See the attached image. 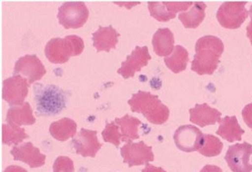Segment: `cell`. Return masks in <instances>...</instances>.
<instances>
[{"label": "cell", "instance_id": "6da1fadb", "mask_svg": "<svg viewBox=\"0 0 252 172\" xmlns=\"http://www.w3.org/2000/svg\"><path fill=\"white\" fill-rule=\"evenodd\" d=\"M196 55L192 61V71L198 75H212L218 68L224 45L220 38L206 35L196 42Z\"/></svg>", "mask_w": 252, "mask_h": 172}, {"label": "cell", "instance_id": "7a4b0ae2", "mask_svg": "<svg viewBox=\"0 0 252 172\" xmlns=\"http://www.w3.org/2000/svg\"><path fill=\"white\" fill-rule=\"evenodd\" d=\"M128 104L132 112L142 114L152 124L160 125L169 119V108L161 103L158 96L150 92H137L132 95Z\"/></svg>", "mask_w": 252, "mask_h": 172}, {"label": "cell", "instance_id": "3957f363", "mask_svg": "<svg viewBox=\"0 0 252 172\" xmlns=\"http://www.w3.org/2000/svg\"><path fill=\"white\" fill-rule=\"evenodd\" d=\"M37 113L41 116H53L60 114L65 109L68 96L55 85L37 84L33 89Z\"/></svg>", "mask_w": 252, "mask_h": 172}, {"label": "cell", "instance_id": "277c9868", "mask_svg": "<svg viewBox=\"0 0 252 172\" xmlns=\"http://www.w3.org/2000/svg\"><path fill=\"white\" fill-rule=\"evenodd\" d=\"M85 45L78 35H68L64 38H53L48 41L45 49L47 58L53 63H65L71 57L83 53Z\"/></svg>", "mask_w": 252, "mask_h": 172}, {"label": "cell", "instance_id": "5b68a950", "mask_svg": "<svg viewBox=\"0 0 252 172\" xmlns=\"http://www.w3.org/2000/svg\"><path fill=\"white\" fill-rule=\"evenodd\" d=\"M89 17V10L82 1H68L63 3L58 12V19L61 26L66 29H80L86 24Z\"/></svg>", "mask_w": 252, "mask_h": 172}, {"label": "cell", "instance_id": "8992f818", "mask_svg": "<svg viewBox=\"0 0 252 172\" xmlns=\"http://www.w3.org/2000/svg\"><path fill=\"white\" fill-rule=\"evenodd\" d=\"M247 2H224L217 12L218 23L225 29H236L244 23L248 16Z\"/></svg>", "mask_w": 252, "mask_h": 172}, {"label": "cell", "instance_id": "52a82bcc", "mask_svg": "<svg viewBox=\"0 0 252 172\" xmlns=\"http://www.w3.org/2000/svg\"><path fill=\"white\" fill-rule=\"evenodd\" d=\"M30 83L22 76H13L4 80L2 99L10 106H23L29 94Z\"/></svg>", "mask_w": 252, "mask_h": 172}, {"label": "cell", "instance_id": "ba28073f", "mask_svg": "<svg viewBox=\"0 0 252 172\" xmlns=\"http://www.w3.org/2000/svg\"><path fill=\"white\" fill-rule=\"evenodd\" d=\"M121 156L123 162L129 167L148 164L155 160V154L151 146L145 145L143 141L133 143L128 142L121 148Z\"/></svg>", "mask_w": 252, "mask_h": 172}, {"label": "cell", "instance_id": "9c48e42d", "mask_svg": "<svg viewBox=\"0 0 252 172\" xmlns=\"http://www.w3.org/2000/svg\"><path fill=\"white\" fill-rule=\"evenodd\" d=\"M177 147L185 152L198 151L201 148L204 135L199 129L193 125H184L179 127L174 135Z\"/></svg>", "mask_w": 252, "mask_h": 172}, {"label": "cell", "instance_id": "30bf717a", "mask_svg": "<svg viewBox=\"0 0 252 172\" xmlns=\"http://www.w3.org/2000/svg\"><path fill=\"white\" fill-rule=\"evenodd\" d=\"M252 154V145L247 142L235 144L228 148L225 160L233 172H252L249 158Z\"/></svg>", "mask_w": 252, "mask_h": 172}, {"label": "cell", "instance_id": "8fae6325", "mask_svg": "<svg viewBox=\"0 0 252 172\" xmlns=\"http://www.w3.org/2000/svg\"><path fill=\"white\" fill-rule=\"evenodd\" d=\"M46 68L35 55H28L20 57L14 66V76H24L28 78L30 85L39 81L46 75Z\"/></svg>", "mask_w": 252, "mask_h": 172}, {"label": "cell", "instance_id": "7c38bea8", "mask_svg": "<svg viewBox=\"0 0 252 172\" xmlns=\"http://www.w3.org/2000/svg\"><path fill=\"white\" fill-rule=\"evenodd\" d=\"M72 143L76 153L83 157H95L102 147L97 137V131L88 129H82L73 138Z\"/></svg>", "mask_w": 252, "mask_h": 172}, {"label": "cell", "instance_id": "4fadbf2b", "mask_svg": "<svg viewBox=\"0 0 252 172\" xmlns=\"http://www.w3.org/2000/svg\"><path fill=\"white\" fill-rule=\"evenodd\" d=\"M152 58L148 47H136L134 51L126 57L125 61L122 62L121 68L117 71L123 79H129L134 77L136 72H139L143 67L148 66L150 59Z\"/></svg>", "mask_w": 252, "mask_h": 172}, {"label": "cell", "instance_id": "5bb4252c", "mask_svg": "<svg viewBox=\"0 0 252 172\" xmlns=\"http://www.w3.org/2000/svg\"><path fill=\"white\" fill-rule=\"evenodd\" d=\"M11 155L16 161H23L31 168L44 166L46 163V155L40 153L39 149L32 145V142L14 146L11 149Z\"/></svg>", "mask_w": 252, "mask_h": 172}, {"label": "cell", "instance_id": "9a60e30c", "mask_svg": "<svg viewBox=\"0 0 252 172\" xmlns=\"http://www.w3.org/2000/svg\"><path fill=\"white\" fill-rule=\"evenodd\" d=\"M194 2H149V9L151 15L158 21L166 23L170 19L176 17L179 11L185 12L192 7Z\"/></svg>", "mask_w": 252, "mask_h": 172}, {"label": "cell", "instance_id": "2e32d148", "mask_svg": "<svg viewBox=\"0 0 252 172\" xmlns=\"http://www.w3.org/2000/svg\"><path fill=\"white\" fill-rule=\"evenodd\" d=\"M93 46L97 52H110L118 44L119 33L111 27H100L93 34Z\"/></svg>", "mask_w": 252, "mask_h": 172}, {"label": "cell", "instance_id": "e0dca14e", "mask_svg": "<svg viewBox=\"0 0 252 172\" xmlns=\"http://www.w3.org/2000/svg\"><path fill=\"white\" fill-rule=\"evenodd\" d=\"M190 121L201 127L214 125L221 121V113L207 104H198L190 109Z\"/></svg>", "mask_w": 252, "mask_h": 172}, {"label": "cell", "instance_id": "ac0fdd59", "mask_svg": "<svg viewBox=\"0 0 252 172\" xmlns=\"http://www.w3.org/2000/svg\"><path fill=\"white\" fill-rule=\"evenodd\" d=\"M6 122L9 125L23 126V125H33L35 118L33 116V110L30 103H25L23 106H15L7 111Z\"/></svg>", "mask_w": 252, "mask_h": 172}, {"label": "cell", "instance_id": "d6986e66", "mask_svg": "<svg viewBox=\"0 0 252 172\" xmlns=\"http://www.w3.org/2000/svg\"><path fill=\"white\" fill-rule=\"evenodd\" d=\"M175 38L173 32L169 29H159L154 34L153 47L155 53L159 57L170 56L175 47Z\"/></svg>", "mask_w": 252, "mask_h": 172}, {"label": "cell", "instance_id": "ffe728a7", "mask_svg": "<svg viewBox=\"0 0 252 172\" xmlns=\"http://www.w3.org/2000/svg\"><path fill=\"white\" fill-rule=\"evenodd\" d=\"M77 123L70 118H63L50 126L51 135L58 141H66L76 136Z\"/></svg>", "mask_w": 252, "mask_h": 172}, {"label": "cell", "instance_id": "44dd1931", "mask_svg": "<svg viewBox=\"0 0 252 172\" xmlns=\"http://www.w3.org/2000/svg\"><path fill=\"white\" fill-rule=\"evenodd\" d=\"M114 122L119 126L121 132V141L122 142H131L132 140L138 139V128L142 124L141 121L137 118L131 117L129 115H125L122 118H117Z\"/></svg>", "mask_w": 252, "mask_h": 172}, {"label": "cell", "instance_id": "7402d4cb", "mask_svg": "<svg viewBox=\"0 0 252 172\" xmlns=\"http://www.w3.org/2000/svg\"><path fill=\"white\" fill-rule=\"evenodd\" d=\"M244 131L238 124L236 117H225L220 121V126L217 134L228 142H234L241 140Z\"/></svg>", "mask_w": 252, "mask_h": 172}, {"label": "cell", "instance_id": "603a6c76", "mask_svg": "<svg viewBox=\"0 0 252 172\" xmlns=\"http://www.w3.org/2000/svg\"><path fill=\"white\" fill-rule=\"evenodd\" d=\"M206 4L203 2H194L190 10L181 12L179 19L187 29H197L205 18Z\"/></svg>", "mask_w": 252, "mask_h": 172}, {"label": "cell", "instance_id": "cb8c5ba5", "mask_svg": "<svg viewBox=\"0 0 252 172\" xmlns=\"http://www.w3.org/2000/svg\"><path fill=\"white\" fill-rule=\"evenodd\" d=\"M188 61H189L188 51L181 46H176L173 53L169 57H166L164 58L166 67L176 74L186 70Z\"/></svg>", "mask_w": 252, "mask_h": 172}, {"label": "cell", "instance_id": "d4e9b609", "mask_svg": "<svg viewBox=\"0 0 252 172\" xmlns=\"http://www.w3.org/2000/svg\"><path fill=\"white\" fill-rule=\"evenodd\" d=\"M27 138H29V135L24 128L9 124L2 125V143L4 145L17 146Z\"/></svg>", "mask_w": 252, "mask_h": 172}, {"label": "cell", "instance_id": "484cf974", "mask_svg": "<svg viewBox=\"0 0 252 172\" xmlns=\"http://www.w3.org/2000/svg\"><path fill=\"white\" fill-rule=\"evenodd\" d=\"M222 149H223V143L220 141V139H218L213 135L205 134L203 144L198 151L204 156L214 157L221 153Z\"/></svg>", "mask_w": 252, "mask_h": 172}, {"label": "cell", "instance_id": "4316f807", "mask_svg": "<svg viewBox=\"0 0 252 172\" xmlns=\"http://www.w3.org/2000/svg\"><path fill=\"white\" fill-rule=\"evenodd\" d=\"M121 137L122 135L120 132V128L114 121L111 123H108L102 132L103 140L105 142H109L115 145L116 147L120 145Z\"/></svg>", "mask_w": 252, "mask_h": 172}, {"label": "cell", "instance_id": "83f0119b", "mask_svg": "<svg viewBox=\"0 0 252 172\" xmlns=\"http://www.w3.org/2000/svg\"><path fill=\"white\" fill-rule=\"evenodd\" d=\"M54 172H75L73 160L67 156H59L54 163Z\"/></svg>", "mask_w": 252, "mask_h": 172}, {"label": "cell", "instance_id": "f1b7e54d", "mask_svg": "<svg viewBox=\"0 0 252 172\" xmlns=\"http://www.w3.org/2000/svg\"><path fill=\"white\" fill-rule=\"evenodd\" d=\"M242 116L247 126L252 129V104H249L245 107L242 111Z\"/></svg>", "mask_w": 252, "mask_h": 172}, {"label": "cell", "instance_id": "f546056e", "mask_svg": "<svg viewBox=\"0 0 252 172\" xmlns=\"http://www.w3.org/2000/svg\"><path fill=\"white\" fill-rule=\"evenodd\" d=\"M141 172H166V171H164V170H163L162 168H160V167H156V166H154V165L148 163Z\"/></svg>", "mask_w": 252, "mask_h": 172}, {"label": "cell", "instance_id": "4dcf8cb0", "mask_svg": "<svg viewBox=\"0 0 252 172\" xmlns=\"http://www.w3.org/2000/svg\"><path fill=\"white\" fill-rule=\"evenodd\" d=\"M3 172H28V170L23 168V167H20V166L10 165V166L6 167Z\"/></svg>", "mask_w": 252, "mask_h": 172}, {"label": "cell", "instance_id": "1f68e13d", "mask_svg": "<svg viewBox=\"0 0 252 172\" xmlns=\"http://www.w3.org/2000/svg\"><path fill=\"white\" fill-rule=\"evenodd\" d=\"M201 172H223L218 166H215V165H207L205 166Z\"/></svg>", "mask_w": 252, "mask_h": 172}, {"label": "cell", "instance_id": "d6a6232c", "mask_svg": "<svg viewBox=\"0 0 252 172\" xmlns=\"http://www.w3.org/2000/svg\"><path fill=\"white\" fill-rule=\"evenodd\" d=\"M247 36L250 39V42L252 45V24H249L247 27Z\"/></svg>", "mask_w": 252, "mask_h": 172}, {"label": "cell", "instance_id": "836d02e7", "mask_svg": "<svg viewBox=\"0 0 252 172\" xmlns=\"http://www.w3.org/2000/svg\"><path fill=\"white\" fill-rule=\"evenodd\" d=\"M250 16H251V21H250V24H252V5H251V8H250Z\"/></svg>", "mask_w": 252, "mask_h": 172}]
</instances>
